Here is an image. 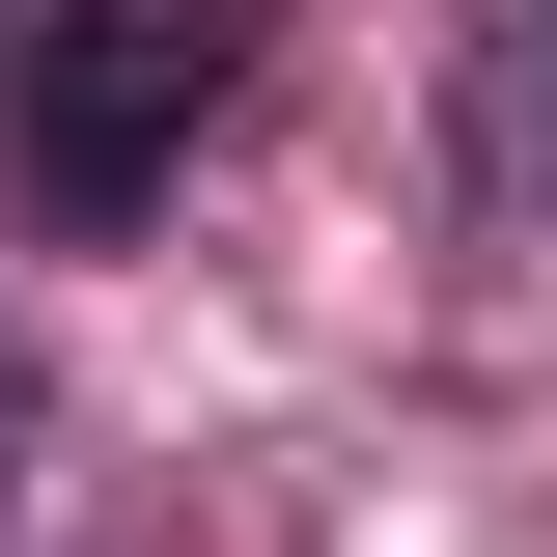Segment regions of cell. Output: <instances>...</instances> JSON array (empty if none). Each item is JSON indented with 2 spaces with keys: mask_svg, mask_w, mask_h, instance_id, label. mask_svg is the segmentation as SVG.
I'll list each match as a JSON object with an SVG mask.
<instances>
[{
  "mask_svg": "<svg viewBox=\"0 0 557 557\" xmlns=\"http://www.w3.org/2000/svg\"><path fill=\"white\" fill-rule=\"evenodd\" d=\"M196 112H223L196 28H139V0H0V168H28V223H139Z\"/></svg>",
  "mask_w": 557,
  "mask_h": 557,
  "instance_id": "obj_1",
  "label": "cell"
}]
</instances>
